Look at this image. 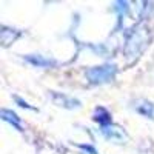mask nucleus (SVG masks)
I'll return each instance as SVG.
<instances>
[{
	"instance_id": "obj_1",
	"label": "nucleus",
	"mask_w": 154,
	"mask_h": 154,
	"mask_svg": "<svg viewBox=\"0 0 154 154\" xmlns=\"http://www.w3.org/2000/svg\"><path fill=\"white\" fill-rule=\"evenodd\" d=\"M114 74H116V66H112V65L94 66V68H91L86 72V75L89 77V80L96 82V83H103V82L112 80Z\"/></svg>"
},
{
	"instance_id": "obj_3",
	"label": "nucleus",
	"mask_w": 154,
	"mask_h": 154,
	"mask_svg": "<svg viewBox=\"0 0 154 154\" xmlns=\"http://www.w3.org/2000/svg\"><path fill=\"white\" fill-rule=\"evenodd\" d=\"M3 119L5 120H9L11 123H14V126L16 128H20L19 126V117H17V116L14 114V112H11V111H6V109H3Z\"/></svg>"
},
{
	"instance_id": "obj_2",
	"label": "nucleus",
	"mask_w": 154,
	"mask_h": 154,
	"mask_svg": "<svg viewBox=\"0 0 154 154\" xmlns=\"http://www.w3.org/2000/svg\"><path fill=\"white\" fill-rule=\"evenodd\" d=\"M32 65H37V66H49L53 62H49V60H45V59H42L40 56H37V57H34V56H28L26 57Z\"/></svg>"
}]
</instances>
